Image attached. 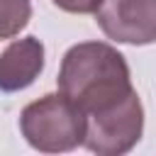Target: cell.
Instances as JSON below:
<instances>
[{
    "label": "cell",
    "instance_id": "obj_5",
    "mask_svg": "<svg viewBox=\"0 0 156 156\" xmlns=\"http://www.w3.org/2000/svg\"><path fill=\"white\" fill-rule=\"evenodd\" d=\"M44 71V44L37 37L15 39L0 54V93L29 88Z\"/></svg>",
    "mask_w": 156,
    "mask_h": 156
},
{
    "label": "cell",
    "instance_id": "obj_6",
    "mask_svg": "<svg viewBox=\"0 0 156 156\" xmlns=\"http://www.w3.org/2000/svg\"><path fill=\"white\" fill-rule=\"evenodd\" d=\"M32 20V0H0V39L17 37Z\"/></svg>",
    "mask_w": 156,
    "mask_h": 156
},
{
    "label": "cell",
    "instance_id": "obj_7",
    "mask_svg": "<svg viewBox=\"0 0 156 156\" xmlns=\"http://www.w3.org/2000/svg\"><path fill=\"white\" fill-rule=\"evenodd\" d=\"M58 10L71 12V15H95L102 0H51Z\"/></svg>",
    "mask_w": 156,
    "mask_h": 156
},
{
    "label": "cell",
    "instance_id": "obj_2",
    "mask_svg": "<svg viewBox=\"0 0 156 156\" xmlns=\"http://www.w3.org/2000/svg\"><path fill=\"white\" fill-rule=\"evenodd\" d=\"M20 132L37 151H73L85 141V115L63 93H49L22 110Z\"/></svg>",
    "mask_w": 156,
    "mask_h": 156
},
{
    "label": "cell",
    "instance_id": "obj_4",
    "mask_svg": "<svg viewBox=\"0 0 156 156\" xmlns=\"http://www.w3.org/2000/svg\"><path fill=\"white\" fill-rule=\"evenodd\" d=\"M95 22L117 44H154L156 0H102L95 10Z\"/></svg>",
    "mask_w": 156,
    "mask_h": 156
},
{
    "label": "cell",
    "instance_id": "obj_1",
    "mask_svg": "<svg viewBox=\"0 0 156 156\" xmlns=\"http://www.w3.org/2000/svg\"><path fill=\"white\" fill-rule=\"evenodd\" d=\"M56 85L83 115L102 112L134 90L124 56L107 41L73 44L61 58Z\"/></svg>",
    "mask_w": 156,
    "mask_h": 156
},
{
    "label": "cell",
    "instance_id": "obj_3",
    "mask_svg": "<svg viewBox=\"0 0 156 156\" xmlns=\"http://www.w3.org/2000/svg\"><path fill=\"white\" fill-rule=\"evenodd\" d=\"M144 134V107L132 90L122 102L85 115V149L98 156H119L132 151Z\"/></svg>",
    "mask_w": 156,
    "mask_h": 156
}]
</instances>
